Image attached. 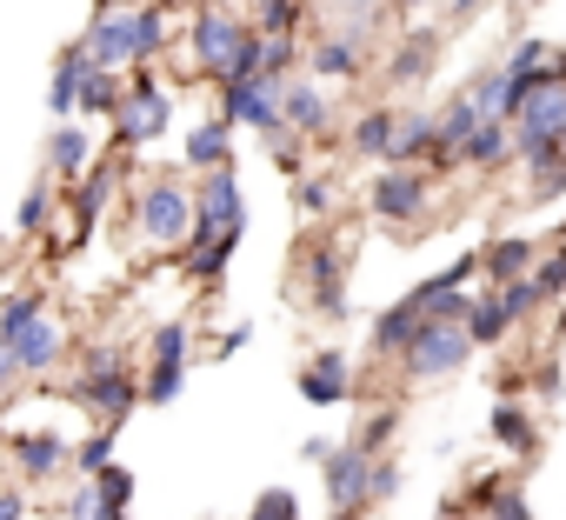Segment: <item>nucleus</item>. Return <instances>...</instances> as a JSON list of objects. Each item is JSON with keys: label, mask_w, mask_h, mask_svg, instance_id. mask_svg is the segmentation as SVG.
Here are the masks:
<instances>
[{"label": "nucleus", "mask_w": 566, "mask_h": 520, "mask_svg": "<svg viewBox=\"0 0 566 520\" xmlns=\"http://www.w3.org/2000/svg\"><path fill=\"white\" fill-rule=\"evenodd\" d=\"M0 347H8V354L21 361V374H48V367L67 354V334H61V321H54V314H34L28 327H14Z\"/></svg>", "instance_id": "obj_10"}, {"label": "nucleus", "mask_w": 566, "mask_h": 520, "mask_svg": "<svg viewBox=\"0 0 566 520\" xmlns=\"http://www.w3.org/2000/svg\"><path fill=\"white\" fill-rule=\"evenodd\" d=\"M301 61V48H294V34H266V61H260V74H273V81H287V67Z\"/></svg>", "instance_id": "obj_39"}, {"label": "nucleus", "mask_w": 566, "mask_h": 520, "mask_svg": "<svg viewBox=\"0 0 566 520\" xmlns=\"http://www.w3.org/2000/svg\"><path fill=\"white\" fill-rule=\"evenodd\" d=\"M420 154H433V114H400L394 121V154L387 160H420Z\"/></svg>", "instance_id": "obj_26"}, {"label": "nucleus", "mask_w": 566, "mask_h": 520, "mask_svg": "<svg viewBox=\"0 0 566 520\" xmlns=\"http://www.w3.org/2000/svg\"><path fill=\"white\" fill-rule=\"evenodd\" d=\"M247 520H301V493H294V487H266Z\"/></svg>", "instance_id": "obj_35"}, {"label": "nucleus", "mask_w": 566, "mask_h": 520, "mask_svg": "<svg viewBox=\"0 0 566 520\" xmlns=\"http://www.w3.org/2000/svg\"><path fill=\"white\" fill-rule=\"evenodd\" d=\"M493 520H533V507H526V500H520V493H506V500H500V507H493Z\"/></svg>", "instance_id": "obj_49"}, {"label": "nucleus", "mask_w": 566, "mask_h": 520, "mask_svg": "<svg viewBox=\"0 0 566 520\" xmlns=\"http://www.w3.org/2000/svg\"><path fill=\"white\" fill-rule=\"evenodd\" d=\"M427 207H433V180H427L413 160H387V167H380V180H374V214H380V220L413 227Z\"/></svg>", "instance_id": "obj_6"}, {"label": "nucleus", "mask_w": 566, "mask_h": 520, "mask_svg": "<svg viewBox=\"0 0 566 520\" xmlns=\"http://www.w3.org/2000/svg\"><path fill=\"white\" fill-rule=\"evenodd\" d=\"M67 440L61 434H14V467L28 474V480H48V474H61L67 467Z\"/></svg>", "instance_id": "obj_20"}, {"label": "nucleus", "mask_w": 566, "mask_h": 520, "mask_svg": "<svg viewBox=\"0 0 566 520\" xmlns=\"http://www.w3.org/2000/svg\"><path fill=\"white\" fill-rule=\"evenodd\" d=\"M34 314H48V301H41L34 288H21V294H8V301H0V341H8L14 327H28Z\"/></svg>", "instance_id": "obj_33"}, {"label": "nucleus", "mask_w": 566, "mask_h": 520, "mask_svg": "<svg viewBox=\"0 0 566 520\" xmlns=\"http://www.w3.org/2000/svg\"><path fill=\"white\" fill-rule=\"evenodd\" d=\"M473 127H480L473 94H453V101L433 114V167H460V160H467V141H473Z\"/></svg>", "instance_id": "obj_12"}, {"label": "nucleus", "mask_w": 566, "mask_h": 520, "mask_svg": "<svg viewBox=\"0 0 566 520\" xmlns=\"http://www.w3.org/2000/svg\"><path fill=\"white\" fill-rule=\"evenodd\" d=\"M94 480H101V500H107V507H114V513H127V500H134V474H127V467H114V460H107V467H101V474H94Z\"/></svg>", "instance_id": "obj_37"}, {"label": "nucleus", "mask_w": 566, "mask_h": 520, "mask_svg": "<svg viewBox=\"0 0 566 520\" xmlns=\"http://www.w3.org/2000/svg\"><path fill=\"white\" fill-rule=\"evenodd\" d=\"M193 220H200V227H240V220H247L233 160H227V167H213V174H200V187H193Z\"/></svg>", "instance_id": "obj_11"}, {"label": "nucleus", "mask_w": 566, "mask_h": 520, "mask_svg": "<svg viewBox=\"0 0 566 520\" xmlns=\"http://www.w3.org/2000/svg\"><path fill=\"white\" fill-rule=\"evenodd\" d=\"M54 220V194L48 187H28V200H21V233H41Z\"/></svg>", "instance_id": "obj_41"}, {"label": "nucleus", "mask_w": 566, "mask_h": 520, "mask_svg": "<svg viewBox=\"0 0 566 520\" xmlns=\"http://www.w3.org/2000/svg\"><path fill=\"white\" fill-rule=\"evenodd\" d=\"M167 121H174V94H167L154 74H134V87H127V101H120V114H114V141L134 154V147L160 141Z\"/></svg>", "instance_id": "obj_4"}, {"label": "nucleus", "mask_w": 566, "mask_h": 520, "mask_svg": "<svg viewBox=\"0 0 566 520\" xmlns=\"http://www.w3.org/2000/svg\"><path fill=\"white\" fill-rule=\"evenodd\" d=\"M8 381H21V361H14L8 347H0V387H8Z\"/></svg>", "instance_id": "obj_53"}, {"label": "nucleus", "mask_w": 566, "mask_h": 520, "mask_svg": "<svg viewBox=\"0 0 566 520\" xmlns=\"http://www.w3.org/2000/svg\"><path fill=\"white\" fill-rule=\"evenodd\" d=\"M321 467H327V500L347 507V513H367V500H374V454H367L360 440H347V447H334Z\"/></svg>", "instance_id": "obj_8"}, {"label": "nucleus", "mask_w": 566, "mask_h": 520, "mask_svg": "<svg viewBox=\"0 0 566 520\" xmlns=\"http://www.w3.org/2000/svg\"><path fill=\"white\" fill-rule=\"evenodd\" d=\"M294 200H301V214H327V207H334V180H327V174H314V180H301V187H294Z\"/></svg>", "instance_id": "obj_42"}, {"label": "nucleus", "mask_w": 566, "mask_h": 520, "mask_svg": "<svg viewBox=\"0 0 566 520\" xmlns=\"http://www.w3.org/2000/svg\"><path fill=\"white\" fill-rule=\"evenodd\" d=\"M233 160V121L220 114V121H200L193 134H187V167L193 174H213V167H227Z\"/></svg>", "instance_id": "obj_18"}, {"label": "nucleus", "mask_w": 566, "mask_h": 520, "mask_svg": "<svg viewBox=\"0 0 566 520\" xmlns=\"http://www.w3.org/2000/svg\"><path fill=\"white\" fill-rule=\"evenodd\" d=\"M506 327H513V314L500 308V294H480V301H473V314H467V334H473V347H493V341H506Z\"/></svg>", "instance_id": "obj_28"}, {"label": "nucleus", "mask_w": 566, "mask_h": 520, "mask_svg": "<svg viewBox=\"0 0 566 520\" xmlns=\"http://www.w3.org/2000/svg\"><path fill=\"white\" fill-rule=\"evenodd\" d=\"M394 493H400V460L374 454V500H394Z\"/></svg>", "instance_id": "obj_47"}, {"label": "nucleus", "mask_w": 566, "mask_h": 520, "mask_svg": "<svg viewBox=\"0 0 566 520\" xmlns=\"http://www.w3.org/2000/svg\"><path fill=\"white\" fill-rule=\"evenodd\" d=\"M120 101H127V81H120L114 67H101V74L87 81V94H81V114H120Z\"/></svg>", "instance_id": "obj_29"}, {"label": "nucleus", "mask_w": 566, "mask_h": 520, "mask_svg": "<svg viewBox=\"0 0 566 520\" xmlns=\"http://www.w3.org/2000/svg\"><path fill=\"white\" fill-rule=\"evenodd\" d=\"M480 268H486L493 281H520V274L533 268V240H513V233H506V240H486V247H480Z\"/></svg>", "instance_id": "obj_24"}, {"label": "nucleus", "mask_w": 566, "mask_h": 520, "mask_svg": "<svg viewBox=\"0 0 566 520\" xmlns=\"http://www.w3.org/2000/svg\"><path fill=\"white\" fill-rule=\"evenodd\" d=\"M420 327H427V314H420V301L407 294L400 308L374 314V347H380V354H407V347L420 341Z\"/></svg>", "instance_id": "obj_19"}, {"label": "nucleus", "mask_w": 566, "mask_h": 520, "mask_svg": "<svg viewBox=\"0 0 566 520\" xmlns=\"http://www.w3.org/2000/svg\"><path fill=\"white\" fill-rule=\"evenodd\" d=\"M273 167H280V174H301V147H287V141L273 134Z\"/></svg>", "instance_id": "obj_48"}, {"label": "nucleus", "mask_w": 566, "mask_h": 520, "mask_svg": "<svg viewBox=\"0 0 566 520\" xmlns=\"http://www.w3.org/2000/svg\"><path fill=\"white\" fill-rule=\"evenodd\" d=\"M67 520H134V513H114V507L101 500V480L87 474V480L67 493Z\"/></svg>", "instance_id": "obj_31"}, {"label": "nucleus", "mask_w": 566, "mask_h": 520, "mask_svg": "<svg viewBox=\"0 0 566 520\" xmlns=\"http://www.w3.org/2000/svg\"><path fill=\"white\" fill-rule=\"evenodd\" d=\"M374 14H380V8H374V0H347V8H340V34H347V41H367V28H374Z\"/></svg>", "instance_id": "obj_43"}, {"label": "nucleus", "mask_w": 566, "mask_h": 520, "mask_svg": "<svg viewBox=\"0 0 566 520\" xmlns=\"http://www.w3.org/2000/svg\"><path fill=\"white\" fill-rule=\"evenodd\" d=\"M0 520H28V500L21 493H0Z\"/></svg>", "instance_id": "obj_51"}, {"label": "nucleus", "mask_w": 566, "mask_h": 520, "mask_svg": "<svg viewBox=\"0 0 566 520\" xmlns=\"http://www.w3.org/2000/svg\"><path fill=\"white\" fill-rule=\"evenodd\" d=\"M240 233H247V220L240 227H200L193 220V233H187V274L193 281H220L227 260H233V247H240Z\"/></svg>", "instance_id": "obj_13"}, {"label": "nucleus", "mask_w": 566, "mask_h": 520, "mask_svg": "<svg viewBox=\"0 0 566 520\" xmlns=\"http://www.w3.org/2000/svg\"><path fill=\"white\" fill-rule=\"evenodd\" d=\"M74 401L81 407H101L114 427L134 414V401H140V387H134V374L127 367H81V381H74Z\"/></svg>", "instance_id": "obj_9"}, {"label": "nucleus", "mask_w": 566, "mask_h": 520, "mask_svg": "<svg viewBox=\"0 0 566 520\" xmlns=\"http://www.w3.org/2000/svg\"><path fill=\"white\" fill-rule=\"evenodd\" d=\"M347 387H354V367H347V354H334V347H321V354L301 367V394H307L314 407L347 401Z\"/></svg>", "instance_id": "obj_15"}, {"label": "nucleus", "mask_w": 566, "mask_h": 520, "mask_svg": "<svg viewBox=\"0 0 566 520\" xmlns=\"http://www.w3.org/2000/svg\"><path fill=\"white\" fill-rule=\"evenodd\" d=\"M154 361H187V321H167L154 334Z\"/></svg>", "instance_id": "obj_44"}, {"label": "nucleus", "mask_w": 566, "mask_h": 520, "mask_svg": "<svg viewBox=\"0 0 566 520\" xmlns=\"http://www.w3.org/2000/svg\"><path fill=\"white\" fill-rule=\"evenodd\" d=\"M553 61H559V54H553V48H546L539 34H526V41H520V48L506 54V74H539V67H553Z\"/></svg>", "instance_id": "obj_36"}, {"label": "nucleus", "mask_w": 566, "mask_h": 520, "mask_svg": "<svg viewBox=\"0 0 566 520\" xmlns=\"http://www.w3.org/2000/svg\"><path fill=\"white\" fill-rule=\"evenodd\" d=\"M74 460H81V474H101V467H107V460H114V420H107V427H101V434H87V440H81V454H74Z\"/></svg>", "instance_id": "obj_40"}, {"label": "nucleus", "mask_w": 566, "mask_h": 520, "mask_svg": "<svg viewBox=\"0 0 566 520\" xmlns=\"http://www.w3.org/2000/svg\"><path fill=\"white\" fill-rule=\"evenodd\" d=\"M314 74H321V81H340V74L354 81V74H360V41H347V34L321 41V48H314Z\"/></svg>", "instance_id": "obj_27"}, {"label": "nucleus", "mask_w": 566, "mask_h": 520, "mask_svg": "<svg viewBox=\"0 0 566 520\" xmlns=\"http://www.w3.org/2000/svg\"><path fill=\"white\" fill-rule=\"evenodd\" d=\"M180 374H187V361H154V367H147V381H140V401L167 407V401L180 394Z\"/></svg>", "instance_id": "obj_32"}, {"label": "nucleus", "mask_w": 566, "mask_h": 520, "mask_svg": "<svg viewBox=\"0 0 566 520\" xmlns=\"http://www.w3.org/2000/svg\"><path fill=\"white\" fill-rule=\"evenodd\" d=\"M94 74H101V67H94L87 41H81V48H61L54 81H48V107H54L61 121H74V107H81V94H87V81H94Z\"/></svg>", "instance_id": "obj_14"}, {"label": "nucleus", "mask_w": 566, "mask_h": 520, "mask_svg": "<svg viewBox=\"0 0 566 520\" xmlns=\"http://www.w3.org/2000/svg\"><path fill=\"white\" fill-rule=\"evenodd\" d=\"M394 121H400V114H387V107H374V114H360V121H354V134H347V154H367V160H387V154H394Z\"/></svg>", "instance_id": "obj_23"}, {"label": "nucleus", "mask_w": 566, "mask_h": 520, "mask_svg": "<svg viewBox=\"0 0 566 520\" xmlns=\"http://www.w3.org/2000/svg\"><path fill=\"white\" fill-rule=\"evenodd\" d=\"M394 427H400V414H394V407H387V414H374V420H367V427H360V434H354V440H360V447H367V454H374V447H380V440H387V434H394Z\"/></svg>", "instance_id": "obj_46"}, {"label": "nucleus", "mask_w": 566, "mask_h": 520, "mask_svg": "<svg viewBox=\"0 0 566 520\" xmlns=\"http://www.w3.org/2000/svg\"><path fill=\"white\" fill-rule=\"evenodd\" d=\"M107 194H114V174H107V167H87V174L74 180V247L94 233V220H101Z\"/></svg>", "instance_id": "obj_22"}, {"label": "nucleus", "mask_w": 566, "mask_h": 520, "mask_svg": "<svg viewBox=\"0 0 566 520\" xmlns=\"http://www.w3.org/2000/svg\"><path fill=\"white\" fill-rule=\"evenodd\" d=\"M533 281H539V294H546V301H553V294H566V247H559L553 260H539V274H533Z\"/></svg>", "instance_id": "obj_45"}, {"label": "nucleus", "mask_w": 566, "mask_h": 520, "mask_svg": "<svg viewBox=\"0 0 566 520\" xmlns=\"http://www.w3.org/2000/svg\"><path fill=\"white\" fill-rule=\"evenodd\" d=\"M81 41H87L94 67H114V74L120 67H147L167 48V14L147 8V0H101V14H94V28Z\"/></svg>", "instance_id": "obj_1"}, {"label": "nucleus", "mask_w": 566, "mask_h": 520, "mask_svg": "<svg viewBox=\"0 0 566 520\" xmlns=\"http://www.w3.org/2000/svg\"><path fill=\"white\" fill-rule=\"evenodd\" d=\"M493 440H506L513 454H533V420H526V407H493Z\"/></svg>", "instance_id": "obj_30"}, {"label": "nucleus", "mask_w": 566, "mask_h": 520, "mask_svg": "<svg viewBox=\"0 0 566 520\" xmlns=\"http://www.w3.org/2000/svg\"><path fill=\"white\" fill-rule=\"evenodd\" d=\"M240 21L233 14H220V8H200L193 21H187V48H193V61L213 74V81H227V67H233V54H240Z\"/></svg>", "instance_id": "obj_7"}, {"label": "nucleus", "mask_w": 566, "mask_h": 520, "mask_svg": "<svg viewBox=\"0 0 566 520\" xmlns=\"http://www.w3.org/2000/svg\"><path fill=\"white\" fill-rule=\"evenodd\" d=\"M467 354H480L473 334H467V321H427L420 341L400 354V367H407V381H447V374L467 367Z\"/></svg>", "instance_id": "obj_3"}, {"label": "nucleus", "mask_w": 566, "mask_h": 520, "mask_svg": "<svg viewBox=\"0 0 566 520\" xmlns=\"http://www.w3.org/2000/svg\"><path fill=\"white\" fill-rule=\"evenodd\" d=\"M301 454H307V460H327V454H334V440H327V434H314V440H301Z\"/></svg>", "instance_id": "obj_52"}, {"label": "nucleus", "mask_w": 566, "mask_h": 520, "mask_svg": "<svg viewBox=\"0 0 566 520\" xmlns=\"http://www.w3.org/2000/svg\"><path fill=\"white\" fill-rule=\"evenodd\" d=\"M301 28V0H260V34H294Z\"/></svg>", "instance_id": "obj_38"}, {"label": "nucleus", "mask_w": 566, "mask_h": 520, "mask_svg": "<svg viewBox=\"0 0 566 520\" xmlns=\"http://www.w3.org/2000/svg\"><path fill=\"white\" fill-rule=\"evenodd\" d=\"M87 167H94V134H87V121H61L54 141H48V174L81 180Z\"/></svg>", "instance_id": "obj_16"}, {"label": "nucleus", "mask_w": 566, "mask_h": 520, "mask_svg": "<svg viewBox=\"0 0 566 520\" xmlns=\"http://www.w3.org/2000/svg\"><path fill=\"white\" fill-rule=\"evenodd\" d=\"M220 114H227L233 127L287 134V81H273V74H240V81H220Z\"/></svg>", "instance_id": "obj_2"}, {"label": "nucleus", "mask_w": 566, "mask_h": 520, "mask_svg": "<svg viewBox=\"0 0 566 520\" xmlns=\"http://www.w3.org/2000/svg\"><path fill=\"white\" fill-rule=\"evenodd\" d=\"M506 160H513V121H500V114H480V127H473V141H467V160H460V167L500 174Z\"/></svg>", "instance_id": "obj_17"}, {"label": "nucleus", "mask_w": 566, "mask_h": 520, "mask_svg": "<svg viewBox=\"0 0 566 520\" xmlns=\"http://www.w3.org/2000/svg\"><path fill=\"white\" fill-rule=\"evenodd\" d=\"M433 61H440V34H433V28H413V34L394 48V81H400V87H413V81H427V74H433Z\"/></svg>", "instance_id": "obj_21"}, {"label": "nucleus", "mask_w": 566, "mask_h": 520, "mask_svg": "<svg viewBox=\"0 0 566 520\" xmlns=\"http://www.w3.org/2000/svg\"><path fill=\"white\" fill-rule=\"evenodd\" d=\"M447 14L453 21H473V14H486V0H447Z\"/></svg>", "instance_id": "obj_50"}, {"label": "nucleus", "mask_w": 566, "mask_h": 520, "mask_svg": "<svg viewBox=\"0 0 566 520\" xmlns=\"http://www.w3.org/2000/svg\"><path fill=\"white\" fill-rule=\"evenodd\" d=\"M394 8H407V14H420V8H433V0H394Z\"/></svg>", "instance_id": "obj_54"}, {"label": "nucleus", "mask_w": 566, "mask_h": 520, "mask_svg": "<svg viewBox=\"0 0 566 520\" xmlns=\"http://www.w3.org/2000/svg\"><path fill=\"white\" fill-rule=\"evenodd\" d=\"M327 121H334L327 87H287V127H294V134H321Z\"/></svg>", "instance_id": "obj_25"}, {"label": "nucleus", "mask_w": 566, "mask_h": 520, "mask_svg": "<svg viewBox=\"0 0 566 520\" xmlns=\"http://www.w3.org/2000/svg\"><path fill=\"white\" fill-rule=\"evenodd\" d=\"M140 233L154 247H180L193 233V187L187 180H147V194H140Z\"/></svg>", "instance_id": "obj_5"}, {"label": "nucleus", "mask_w": 566, "mask_h": 520, "mask_svg": "<svg viewBox=\"0 0 566 520\" xmlns=\"http://www.w3.org/2000/svg\"><path fill=\"white\" fill-rule=\"evenodd\" d=\"M539 301H546V294H539V281H526V274H520V281H500V308L513 314V327H520Z\"/></svg>", "instance_id": "obj_34"}]
</instances>
